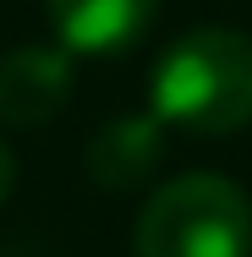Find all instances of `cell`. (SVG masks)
<instances>
[{
	"instance_id": "1",
	"label": "cell",
	"mask_w": 252,
	"mask_h": 257,
	"mask_svg": "<svg viewBox=\"0 0 252 257\" xmlns=\"http://www.w3.org/2000/svg\"><path fill=\"white\" fill-rule=\"evenodd\" d=\"M159 126L230 137L252 126V39L241 28H192L159 55L148 82Z\"/></svg>"
},
{
	"instance_id": "2",
	"label": "cell",
	"mask_w": 252,
	"mask_h": 257,
	"mask_svg": "<svg viewBox=\"0 0 252 257\" xmlns=\"http://www.w3.org/2000/svg\"><path fill=\"white\" fill-rule=\"evenodd\" d=\"M137 257H252V197L225 175H176L153 192L137 230Z\"/></svg>"
},
{
	"instance_id": "3",
	"label": "cell",
	"mask_w": 252,
	"mask_h": 257,
	"mask_svg": "<svg viewBox=\"0 0 252 257\" xmlns=\"http://www.w3.org/2000/svg\"><path fill=\"white\" fill-rule=\"evenodd\" d=\"M71 99V50L55 44H28L0 60V120L6 126H44Z\"/></svg>"
},
{
	"instance_id": "4",
	"label": "cell",
	"mask_w": 252,
	"mask_h": 257,
	"mask_svg": "<svg viewBox=\"0 0 252 257\" xmlns=\"http://www.w3.org/2000/svg\"><path fill=\"white\" fill-rule=\"evenodd\" d=\"M60 50L71 55H121L148 33L159 0H44Z\"/></svg>"
},
{
	"instance_id": "5",
	"label": "cell",
	"mask_w": 252,
	"mask_h": 257,
	"mask_svg": "<svg viewBox=\"0 0 252 257\" xmlns=\"http://www.w3.org/2000/svg\"><path fill=\"white\" fill-rule=\"evenodd\" d=\"M159 159H164V126H159V115H115V120H104L99 132L88 137V148H82V164H88V175L99 181L104 192H132V186H143L153 170H159Z\"/></svg>"
},
{
	"instance_id": "6",
	"label": "cell",
	"mask_w": 252,
	"mask_h": 257,
	"mask_svg": "<svg viewBox=\"0 0 252 257\" xmlns=\"http://www.w3.org/2000/svg\"><path fill=\"white\" fill-rule=\"evenodd\" d=\"M11 186H17V159H11V148H6V137H0V203L11 197Z\"/></svg>"
}]
</instances>
